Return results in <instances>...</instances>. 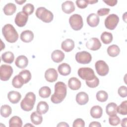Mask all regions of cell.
I'll use <instances>...</instances> for the list:
<instances>
[{"instance_id": "1", "label": "cell", "mask_w": 127, "mask_h": 127, "mask_svg": "<svg viewBox=\"0 0 127 127\" xmlns=\"http://www.w3.org/2000/svg\"><path fill=\"white\" fill-rule=\"evenodd\" d=\"M66 85L61 81L57 82L55 85V92L51 96V100L54 104L61 103L66 95Z\"/></svg>"}, {"instance_id": "2", "label": "cell", "mask_w": 127, "mask_h": 127, "mask_svg": "<svg viewBox=\"0 0 127 127\" xmlns=\"http://www.w3.org/2000/svg\"><path fill=\"white\" fill-rule=\"evenodd\" d=\"M2 33L5 39L9 43L15 42L18 38V34L13 25L5 24L2 28Z\"/></svg>"}, {"instance_id": "3", "label": "cell", "mask_w": 127, "mask_h": 127, "mask_svg": "<svg viewBox=\"0 0 127 127\" xmlns=\"http://www.w3.org/2000/svg\"><path fill=\"white\" fill-rule=\"evenodd\" d=\"M36 101V96L35 94L32 92H28L21 101L20 107L21 109L27 112L30 111L34 107Z\"/></svg>"}, {"instance_id": "4", "label": "cell", "mask_w": 127, "mask_h": 127, "mask_svg": "<svg viewBox=\"0 0 127 127\" xmlns=\"http://www.w3.org/2000/svg\"><path fill=\"white\" fill-rule=\"evenodd\" d=\"M35 14L38 18L46 23L51 22L54 18L53 13L44 7H38L36 10Z\"/></svg>"}, {"instance_id": "5", "label": "cell", "mask_w": 127, "mask_h": 127, "mask_svg": "<svg viewBox=\"0 0 127 127\" xmlns=\"http://www.w3.org/2000/svg\"><path fill=\"white\" fill-rule=\"evenodd\" d=\"M69 23L71 27L76 31L80 30L83 25L82 17L78 14H74L70 16Z\"/></svg>"}, {"instance_id": "6", "label": "cell", "mask_w": 127, "mask_h": 127, "mask_svg": "<svg viewBox=\"0 0 127 127\" xmlns=\"http://www.w3.org/2000/svg\"><path fill=\"white\" fill-rule=\"evenodd\" d=\"M77 73L81 79L86 81L92 80L96 76L94 70L89 67H81L78 69Z\"/></svg>"}, {"instance_id": "7", "label": "cell", "mask_w": 127, "mask_h": 127, "mask_svg": "<svg viewBox=\"0 0 127 127\" xmlns=\"http://www.w3.org/2000/svg\"><path fill=\"white\" fill-rule=\"evenodd\" d=\"M119 21V17L115 14L108 15L105 20V26L109 30H114L117 27Z\"/></svg>"}, {"instance_id": "8", "label": "cell", "mask_w": 127, "mask_h": 127, "mask_svg": "<svg viewBox=\"0 0 127 127\" xmlns=\"http://www.w3.org/2000/svg\"><path fill=\"white\" fill-rule=\"evenodd\" d=\"M13 73V68L9 65L2 64L0 67V78L2 81H7Z\"/></svg>"}, {"instance_id": "9", "label": "cell", "mask_w": 127, "mask_h": 127, "mask_svg": "<svg viewBox=\"0 0 127 127\" xmlns=\"http://www.w3.org/2000/svg\"><path fill=\"white\" fill-rule=\"evenodd\" d=\"M75 60L77 63L81 64H89L92 60L91 54L87 51H84L76 53Z\"/></svg>"}, {"instance_id": "10", "label": "cell", "mask_w": 127, "mask_h": 127, "mask_svg": "<svg viewBox=\"0 0 127 127\" xmlns=\"http://www.w3.org/2000/svg\"><path fill=\"white\" fill-rule=\"evenodd\" d=\"M95 68L97 73L100 76L106 75L109 71V68L105 62L102 60L98 61L96 62Z\"/></svg>"}, {"instance_id": "11", "label": "cell", "mask_w": 127, "mask_h": 127, "mask_svg": "<svg viewBox=\"0 0 127 127\" xmlns=\"http://www.w3.org/2000/svg\"><path fill=\"white\" fill-rule=\"evenodd\" d=\"M28 15L23 11L18 12L15 17L14 22L18 27H23L28 21Z\"/></svg>"}, {"instance_id": "12", "label": "cell", "mask_w": 127, "mask_h": 127, "mask_svg": "<svg viewBox=\"0 0 127 127\" xmlns=\"http://www.w3.org/2000/svg\"><path fill=\"white\" fill-rule=\"evenodd\" d=\"M86 47L91 50L96 51L99 50L101 47V43L97 38H91L86 43Z\"/></svg>"}, {"instance_id": "13", "label": "cell", "mask_w": 127, "mask_h": 127, "mask_svg": "<svg viewBox=\"0 0 127 127\" xmlns=\"http://www.w3.org/2000/svg\"><path fill=\"white\" fill-rule=\"evenodd\" d=\"M58 74L57 70L53 68L47 69L45 73V78L47 81L50 82H55L57 80Z\"/></svg>"}, {"instance_id": "14", "label": "cell", "mask_w": 127, "mask_h": 127, "mask_svg": "<svg viewBox=\"0 0 127 127\" xmlns=\"http://www.w3.org/2000/svg\"><path fill=\"white\" fill-rule=\"evenodd\" d=\"M87 24L92 27L97 26L100 21V18L98 15L96 14L92 13L90 14L87 17L86 19Z\"/></svg>"}, {"instance_id": "15", "label": "cell", "mask_w": 127, "mask_h": 127, "mask_svg": "<svg viewBox=\"0 0 127 127\" xmlns=\"http://www.w3.org/2000/svg\"><path fill=\"white\" fill-rule=\"evenodd\" d=\"M63 11L67 14L71 13L75 10L74 3L70 0H67L64 2L62 4Z\"/></svg>"}, {"instance_id": "16", "label": "cell", "mask_w": 127, "mask_h": 127, "mask_svg": "<svg viewBox=\"0 0 127 127\" xmlns=\"http://www.w3.org/2000/svg\"><path fill=\"white\" fill-rule=\"evenodd\" d=\"M15 64L18 68H24L27 66L28 64V60L26 56L21 55L17 57L15 60Z\"/></svg>"}, {"instance_id": "17", "label": "cell", "mask_w": 127, "mask_h": 127, "mask_svg": "<svg viewBox=\"0 0 127 127\" xmlns=\"http://www.w3.org/2000/svg\"><path fill=\"white\" fill-rule=\"evenodd\" d=\"M62 49L66 52H69L74 48V42L70 39H67L63 41L61 44Z\"/></svg>"}, {"instance_id": "18", "label": "cell", "mask_w": 127, "mask_h": 127, "mask_svg": "<svg viewBox=\"0 0 127 127\" xmlns=\"http://www.w3.org/2000/svg\"><path fill=\"white\" fill-rule=\"evenodd\" d=\"M89 100V97L88 94L84 92H80L78 93L76 95V101L80 105H85Z\"/></svg>"}, {"instance_id": "19", "label": "cell", "mask_w": 127, "mask_h": 127, "mask_svg": "<svg viewBox=\"0 0 127 127\" xmlns=\"http://www.w3.org/2000/svg\"><path fill=\"white\" fill-rule=\"evenodd\" d=\"M68 86L71 90H76L81 87V83L77 78L72 77L70 78L68 80Z\"/></svg>"}, {"instance_id": "20", "label": "cell", "mask_w": 127, "mask_h": 127, "mask_svg": "<svg viewBox=\"0 0 127 127\" xmlns=\"http://www.w3.org/2000/svg\"><path fill=\"white\" fill-rule=\"evenodd\" d=\"M34 38V34L31 30H25L20 34V39L25 43L31 42Z\"/></svg>"}, {"instance_id": "21", "label": "cell", "mask_w": 127, "mask_h": 127, "mask_svg": "<svg viewBox=\"0 0 127 127\" xmlns=\"http://www.w3.org/2000/svg\"><path fill=\"white\" fill-rule=\"evenodd\" d=\"M52 60L55 63L61 62L64 58V54L61 50H56L51 54Z\"/></svg>"}, {"instance_id": "22", "label": "cell", "mask_w": 127, "mask_h": 127, "mask_svg": "<svg viewBox=\"0 0 127 127\" xmlns=\"http://www.w3.org/2000/svg\"><path fill=\"white\" fill-rule=\"evenodd\" d=\"M7 98L11 103L16 104L21 99V95L20 93L17 91H11L8 93Z\"/></svg>"}, {"instance_id": "23", "label": "cell", "mask_w": 127, "mask_h": 127, "mask_svg": "<svg viewBox=\"0 0 127 127\" xmlns=\"http://www.w3.org/2000/svg\"><path fill=\"white\" fill-rule=\"evenodd\" d=\"M58 70L60 74L64 76H66L70 73L71 67L68 64L66 63H63L58 66Z\"/></svg>"}, {"instance_id": "24", "label": "cell", "mask_w": 127, "mask_h": 127, "mask_svg": "<svg viewBox=\"0 0 127 127\" xmlns=\"http://www.w3.org/2000/svg\"><path fill=\"white\" fill-rule=\"evenodd\" d=\"M103 110L102 108L96 105L93 106L90 110V115L91 117L94 119H99L102 116Z\"/></svg>"}, {"instance_id": "25", "label": "cell", "mask_w": 127, "mask_h": 127, "mask_svg": "<svg viewBox=\"0 0 127 127\" xmlns=\"http://www.w3.org/2000/svg\"><path fill=\"white\" fill-rule=\"evenodd\" d=\"M16 10V6L13 3H8L3 8L4 13L7 15H11L15 13Z\"/></svg>"}, {"instance_id": "26", "label": "cell", "mask_w": 127, "mask_h": 127, "mask_svg": "<svg viewBox=\"0 0 127 127\" xmlns=\"http://www.w3.org/2000/svg\"><path fill=\"white\" fill-rule=\"evenodd\" d=\"M117 105L116 103L114 102H111L109 103L106 107V112L108 115L109 116H112L117 115Z\"/></svg>"}, {"instance_id": "27", "label": "cell", "mask_w": 127, "mask_h": 127, "mask_svg": "<svg viewBox=\"0 0 127 127\" xmlns=\"http://www.w3.org/2000/svg\"><path fill=\"white\" fill-rule=\"evenodd\" d=\"M49 110V105L47 102L45 101H40L37 106V112L42 115L46 113Z\"/></svg>"}, {"instance_id": "28", "label": "cell", "mask_w": 127, "mask_h": 127, "mask_svg": "<svg viewBox=\"0 0 127 127\" xmlns=\"http://www.w3.org/2000/svg\"><path fill=\"white\" fill-rule=\"evenodd\" d=\"M30 119L31 122L36 125L41 124L43 121L42 116L37 112H34L31 114L30 116Z\"/></svg>"}, {"instance_id": "29", "label": "cell", "mask_w": 127, "mask_h": 127, "mask_svg": "<svg viewBox=\"0 0 127 127\" xmlns=\"http://www.w3.org/2000/svg\"><path fill=\"white\" fill-rule=\"evenodd\" d=\"M120 52L119 47L116 45H112L108 47L107 49L108 54L112 57H115L118 56Z\"/></svg>"}, {"instance_id": "30", "label": "cell", "mask_w": 127, "mask_h": 127, "mask_svg": "<svg viewBox=\"0 0 127 127\" xmlns=\"http://www.w3.org/2000/svg\"><path fill=\"white\" fill-rule=\"evenodd\" d=\"M9 127H21L22 126V121L21 118L18 116L11 117L9 121Z\"/></svg>"}, {"instance_id": "31", "label": "cell", "mask_w": 127, "mask_h": 127, "mask_svg": "<svg viewBox=\"0 0 127 127\" xmlns=\"http://www.w3.org/2000/svg\"><path fill=\"white\" fill-rule=\"evenodd\" d=\"M1 58L2 61L4 63L7 64H11L14 61V56L12 52L8 51L3 53Z\"/></svg>"}, {"instance_id": "32", "label": "cell", "mask_w": 127, "mask_h": 127, "mask_svg": "<svg viewBox=\"0 0 127 127\" xmlns=\"http://www.w3.org/2000/svg\"><path fill=\"white\" fill-rule=\"evenodd\" d=\"M24 84H25L24 81L19 74L15 76L12 80L13 86L16 88H20Z\"/></svg>"}, {"instance_id": "33", "label": "cell", "mask_w": 127, "mask_h": 127, "mask_svg": "<svg viewBox=\"0 0 127 127\" xmlns=\"http://www.w3.org/2000/svg\"><path fill=\"white\" fill-rule=\"evenodd\" d=\"M101 39L104 44H109L113 40V35L110 32L106 31L103 32L101 35Z\"/></svg>"}, {"instance_id": "34", "label": "cell", "mask_w": 127, "mask_h": 127, "mask_svg": "<svg viewBox=\"0 0 127 127\" xmlns=\"http://www.w3.org/2000/svg\"><path fill=\"white\" fill-rule=\"evenodd\" d=\"M12 112L11 108L8 105H3L0 108V115L4 118L8 117Z\"/></svg>"}, {"instance_id": "35", "label": "cell", "mask_w": 127, "mask_h": 127, "mask_svg": "<svg viewBox=\"0 0 127 127\" xmlns=\"http://www.w3.org/2000/svg\"><path fill=\"white\" fill-rule=\"evenodd\" d=\"M51 94V89L48 86L42 87L39 90V96L44 98H48Z\"/></svg>"}, {"instance_id": "36", "label": "cell", "mask_w": 127, "mask_h": 127, "mask_svg": "<svg viewBox=\"0 0 127 127\" xmlns=\"http://www.w3.org/2000/svg\"><path fill=\"white\" fill-rule=\"evenodd\" d=\"M96 96V99L98 101L104 102L106 101L108 99V94L106 91L104 90H100L97 92Z\"/></svg>"}, {"instance_id": "37", "label": "cell", "mask_w": 127, "mask_h": 127, "mask_svg": "<svg viewBox=\"0 0 127 127\" xmlns=\"http://www.w3.org/2000/svg\"><path fill=\"white\" fill-rule=\"evenodd\" d=\"M117 113L123 115H126L127 114V101H124L121 104L117 106Z\"/></svg>"}, {"instance_id": "38", "label": "cell", "mask_w": 127, "mask_h": 127, "mask_svg": "<svg viewBox=\"0 0 127 127\" xmlns=\"http://www.w3.org/2000/svg\"><path fill=\"white\" fill-rule=\"evenodd\" d=\"M19 74L23 78L25 84L28 82L31 78V72L29 70H27V69H24V70L21 71L19 72Z\"/></svg>"}, {"instance_id": "39", "label": "cell", "mask_w": 127, "mask_h": 127, "mask_svg": "<svg viewBox=\"0 0 127 127\" xmlns=\"http://www.w3.org/2000/svg\"><path fill=\"white\" fill-rule=\"evenodd\" d=\"M34 10V6L31 3L26 4L22 8V11L26 13L28 15L33 13Z\"/></svg>"}, {"instance_id": "40", "label": "cell", "mask_w": 127, "mask_h": 127, "mask_svg": "<svg viewBox=\"0 0 127 127\" xmlns=\"http://www.w3.org/2000/svg\"><path fill=\"white\" fill-rule=\"evenodd\" d=\"M121 120L120 118L117 116V115L110 116L109 118V124L113 126H116L118 125L120 123Z\"/></svg>"}, {"instance_id": "41", "label": "cell", "mask_w": 127, "mask_h": 127, "mask_svg": "<svg viewBox=\"0 0 127 127\" xmlns=\"http://www.w3.org/2000/svg\"><path fill=\"white\" fill-rule=\"evenodd\" d=\"M86 84L89 87L95 88L99 84V79L97 76H95V77L92 80L86 81Z\"/></svg>"}, {"instance_id": "42", "label": "cell", "mask_w": 127, "mask_h": 127, "mask_svg": "<svg viewBox=\"0 0 127 127\" xmlns=\"http://www.w3.org/2000/svg\"><path fill=\"white\" fill-rule=\"evenodd\" d=\"M118 94L122 97H126L127 96V88L126 86H120L118 90Z\"/></svg>"}, {"instance_id": "43", "label": "cell", "mask_w": 127, "mask_h": 127, "mask_svg": "<svg viewBox=\"0 0 127 127\" xmlns=\"http://www.w3.org/2000/svg\"><path fill=\"white\" fill-rule=\"evenodd\" d=\"M76 4L79 8L83 9L87 6L88 3L87 0H77L76 1Z\"/></svg>"}, {"instance_id": "44", "label": "cell", "mask_w": 127, "mask_h": 127, "mask_svg": "<svg viewBox=\"0 0 127 127\" xmlns=\"http://www.w3.org/2000/svg\"><path fill=\"white\" fill-rule=\"evenodd\" d=\"M72 127H85V122L82 119H80V118L76 119L74 121L73 123Z\"/></svg>"}, {"instance_id": "45", "label": "cell", "mask_w": 127, "mask_h": 127, "mask_svg": "<svg viewBox=\"0 0 127 127\" xmlns=\"http://www.w3.org/2000/svg\"><path fill=\"white\" fill-rule=\"evenodd\" d=\"M110 9L109 8H100L97 11V14L99 16H104L105 15H107L109 14L110 12Z\"/></svg>"}, {"instance_id": "46", "label": "cell", "mask_w": 127, "mask_h": 127, "mask_svg": "<svg viewBox=\"0 0 127 127\" xmlns=\"http://www.w3.org/2000/svg\"><path fill=\"white\" fill-rule=\"evenodd\" d=\"M103 1L104 2H105L107 4L110 5V6H114L115 5L118 1L117 0H103Z\"/></svg>"}, {"instance_id": "47", "label": "cell", "mask_w": 127, "mask_h": 127, "mask_svg": "<svg viewBox=\"0 0 127 127\" xmlns=\"http://www.w3.org/2000/svg\"><path fill=\"white\" fill-rule=\"evenodd\" d=\"M89 127H101V125L100 124V123L98 122H91L90 125H89Z\"/></svg>"}, {"instance_id": "48", "label": "cell", "mask_w": 127, "mask_h": 127, "mask_svg": "<svg viewBox=\"0 0 127 127\" xmlns=\"http://www.w3.org/2000/svg\"><path fill=\"white\" fill-rule=\"evenodd\" d=\"M127 118H125L123 119L121 122V126L122 127H127Z\"/></svg>"}, {"instance_id": "49", "label": "cell", "mask_w": 127, "mask_h": 127, "mask_svg": "<svg viewBox=\"0 0 127 127\" xmlns=\"http://www.w3.org/2000/svg\"><path fill=\"white\" fill-rule=\"evenodd\" d=\"M57 127H69V125H67L66 123L65 122H61L58 125Z\"/></svg>"}, {"instance_id": "50", "label": "cell", "mask_w": 127, "mask_h": 127, "mask_svg": "<svg viewBox=\"0 0 127 127\" xmlns=\"http://www.w3.org/2000/svg\"><path fill=\"white\" fill-rule=\"evenodd\" d=\"M88 4H94L98 2V0H87Z\"/></svg>"}, {"instance_id": "51", "label": "cell", "mask_w": 127, "mask_h": 127, "mask_svg": "<svg viewBox=\"0 0 127 127\" xmlns=\"http://www.w3.org/2000/svg\"><path fill=\"white\" fill-rule=\"evenodd\" d=\"M15 2L16 3H17L18 4H22L23 3L26 2V0H15Z\"/></svg>"}, {"instance_id": "52", "label": "cell", "mask_w": 127, "mask_h": 127, "mask_svg": "<svg viewBox=\"0 0 127 127\" xmlns=\"http://www.w3.org/2000/svg\"><path fill=\"white\" fill-rule=\"evenodd\" d=\"M25 127H26V126H31V127H34V126L32 125H30V124H26L24 126Z\"/></svg>"}]
</instances>
